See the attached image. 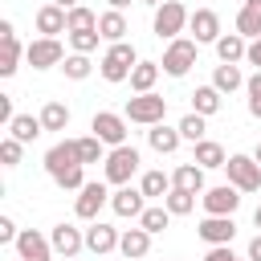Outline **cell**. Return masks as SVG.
Here are the masks:
<instances>
[{
  "instance_id": "6da1fadb",
  "label": "cell",
  "mask_w": 261,
  "mask_h": 261,
  "mask_svg": "<svg viewBox=\"0 0 261 261\" xmlns=\"http://www.w3.org/2000/svg\"><path fill=\"white\" fill-rule=\"evenodd\" d=\"M45 171H49V179H53L61 192H82V188H86V163H82L73 139L53 143V147L45 151Z\"/></svg>"
},
{
  "instance_id": "7a4b0ae2",
  "label": "cell",
  "mask_w": 261,
  "mask_h": 261,
  "mask_svg": "<svg viewBox=\"0 0 261 261\" xmlns=\"http://www.w3.org/2000/svg\"><path fill=\"white\" fill-rule=\"evenodd\" d=\"M143 57L135 53V45L130 41H118V45H106V53H102V61H98V73L110 82V86H118V82H130V69L139 65Z\"/></svg>"
},
{
  "instance_id": "3957f363",
  "label": "cell",
  "mask_w": 261,
  "mask_h": 261,
  "mask_svg": "<svg viewBox=\"0 0 261 261\" xmlns=\"http://www.w3.org/2000/svg\"><path fill=\"white\" fill-rule=\"evenodd\" d=\"M188 20H192V12H188L179 0H163V4L155 8V16H151V29H155L159 41H175V37L188 29Z\"/></svg>"
},
{
  "instance_id": "277c9868",
  "label": "cell",
  "mask_w": 261,
  "mask_h": 261,
  "mask_svg": "<svg viewBox=\"0 0 261 261\" xmlns=\"http://www.w3.org/2000/svg\"><path fill=\"white\" fill-rule=\"evenodd\" d=\"M126 122H139V126H159L163 118H167V98H159L155 90L151 94H135V98H126Z\"/></svg>"
},
{
  "instance_id": "5b68a950",
  "label": "cell",
  "mask_w": 261,
  "mask_h": 261,
  "mask_svg": "<svg viewBox=\"0 0 261 261\" xmlns=\"http://www.w3.org/2000/svg\"><path fill=\"white\" fill-rule=\"evenodd\" d=\"M196 49H200V45H196L192 37H175V41H167L159 69H163L167 77H184V73L196 65Z\"/></svg>"
},
{
  "instance_id": "8992f818",
  "label": "cell",
  "mask_w": 261,
  "mask_h": 261,
  "mask_svg": "<svg viewBox=\"0 0 261 261\" xmlns=\"http://www.w3.org/2000/svg\"><path fill=\"white\" fill-rule=\"evenodd\" d=\"M224 175H228V184H232L241 196H245V192H261V163H257L253 155H228Z\"/></svg>"
},
{
  "instance_id": "52a82bcc",
  "label": "cell",
  "mask_w": 261,
  "mask_h": 261,
  "mask_svg": "<svg viewBox=\"0 0 261 261\" xmlns=\"http://www.w3.org/2000/svg\"><path fill=\"white\" fill-rule=\"evenodd\" d=\"M135 171H139V151H135L130 143H126V147H114V151L106 155V167H102L106 184H114V188H126Z\"/></svg>"
},
{
  "instance_id": "ba28073f",
  "label": "cell",
  "mask_w": 261,
  "mask_h": 261,
  "mask_svg": "<svg viewBox=\"0 0 261 261\" xmlns=\"http://www.w3.org/2000/svg\"><path fill=\"white\" fill-rule=\"evenodd\" d=\"M90 135H98L110 151L114 147H126V114H114V110H98L90 118Z\"/></svg>"
},
{
  "instance_id": "9c48e42d",
  "label": "cell",
  "mask_w": 261,
  "mask_h": 261,
  "mask_svg": "<svg viewBox=\"0 0 261 261\" xmlns=\"http://www.w3.org/2000/svg\"><path fill=\"white\" fill-rule=\"evenodd\" d=\"M24 61H29L33 69H53V65L65 61V49H61L57 37H37V41H29V49H24Z\"/></svg>"
},
{
  "instance_id": "30bf717a",
  "label": "cell",
  "mask_w": 261,
  "mask_h": 261,
  "mask_svg": "<svg viewBox=\"0 0 261 261\" xmlns=\"http://www.w3.org/2000/svg\"><path fill=\"white\" fill-rule=\"evenodd\" d=\"M102 204H110V192H106V184L102 179H90L82 192H77V200H73V212H77V220H98V212H102Z\"/></svg>"
},
{
  "instance_id": "8fae6325",
  "label": "cell",
  "mask_w": 261,
  "mask_h": 261,
  "mask_svg": "<svg viewBox=\"0 0 261 261\" xmlns=\"http://www.w3.org/2000/svg\"><path fill=\"white\" fill-rule=\"evenodd\" d=\"M200 204H204V216H232L241 208V192L232 184H216L200 196Z\"/></svg>"
},
{
  "instance_id": "7c38bea8",
  "label": "cell",
  "mask_w": 261,
  "mask_h": 261,
  "mask_svg": "<svg viewBox=\"0 0 261 261\" xmlns=\"http://www.w3.org/2000/svg\"><path fill=\"white\" fill-rule=\"evenodd\" d=\"M49 245H53V253L61 257V261H73L82 249H86V228H73V224H53V232H49Z\"/></svg>"
},
{
  "instance_id": "4fadbf2b",
  "label": "cell",
  "mask_w": 261,
  "mask_h": 261,
  "mask_svg": "<svg viewBox=\"0 0 261 261\" xmlns=\"http://www.w3.org/2000/svg\"><path fill=\"white\" fill-rule=\"evenodd\" d=\"M0 45H4V53H0V77H12V73L20 69L24 49H29V45H20V41H16L12 20H0Z\"/></svg>"
},
{
  "instance_id": "5bb4252c",
  "label": "cell",
  "mask_w": 261,
  "mask_h": 261,
  "mask_svg": "<svg viewBox=\"0 0 261 261\" xmlns=\"http://www.w3.org/2000/svg\"><path fill=\"white\" fill-rule=\"evenodd\" d=\"M196 237L212 249V245H232V237H237V220L232 216H204L200 224H196Z\"/></svg>"
},
{
  "instance_id": "9a60e30c",
  "label": "cell",
  "mask_w": 261,
  "mask_h": 261,
  "mask_svg": "<svg viewBox=\"0 0 261 261\" xmlns=\"http://www.w3.org/2000/svg\"><path fill=\"white\" fill-rule=\"evenodd\" d=\"M188 33H192L196 45H216L220 41V16H216V8H196L192 20H188Z\"/></svg>"
},
{
  "instance_id": "2e32d148",
  "label": "cell",
  "mask_w": 261,
  "mask_h": 261,
  "mask_svg": "<svg viewBox=\"0 0 261 261\" xmlns=\"http://www.w3.org/2000/svg\"><path fill=\"white\" fill-rule=\"evenodd\" d=\"M110 208H114V216H122V220H139V216L147 212V196L126 184V188L110 192Z\"/></svg>"
},
{
  "instance_id": "e0dca14e",
  "label": "cell",
  "mask_w": 261,
  "mask_h": 261,
  "mask_svg": "<svg viewBox=\"0 0 261 261\" xmlns=\"http://www.w3.org/2000/svg\"><path fill=\"white\" fill-rule=\"evenodd\" d=\"M16 253H20V261H53V245H49V237H41L37 228H20Z\"/></svg>"
},
{
  "instance_id": "ac0fdd59",
  "label": "cell",
  "mask_w": 261,
  "mask_h": 261,
  "mask_svg": "<svg viewBox=\"0 0 261 261\" xmlns=\"http://www.w3.org/2000/svg\"><path fill=\"white\" fill-rule=\"evenodd\" d=\"M118 241H122V232H118V228H110V224H102V220H94V224L86 228V249H90V253H98V257L114 253V249H118Z\"/></svg>"
},
{
  "instance_id": "d6986e66",
  "label": "cell",
  "mask_w": 261,
  "mask_h": 261,
  "mask_svg": "<svg viewBox=\"0 0 261 261\" xmlns=\"http://www.w3.org/2000/svg\"><path fill=\"white\" fill-rule=\"evenodd\" d=\"M37 33L41 37H57V33H69V12L65 8H57V4H45V8H37Z\"/></svg>"
},
{
  "instance_id": "ffe728a7",
  "label": "cell",
  "mask_w": 261,
  "mask_h": 261,
  "mask_svg": "<svg viewBox=\"0 0 261 261\" xmlns=\"http://www.w3.org/2000/svg\"><path fill=\"white\" fill-rule=\"evenodd\" d=\"M147 143H151V151H159V155H175L179 143H184V135H179V126L159 122V126H147Z\"/></svg>"
},
{
  "instance_id": "44dd1931",
  "label": "cell",
  "mask_w": 261,
  "mask_h": 261,
  "mask_svg": "<svg viewBox=\"0 0 261 261\" xmlns=\"http://www.w3.org/2000/svg\"><path fill=\"white\" fill-rule=\"evenodd\" d=\"M245 53H249V41H245L241 33H220V41H216V57H220V65H241Z\"/></svg>"
},
{
  "instance_id": "7402d4cb",
  "label": "cell",
  "mask_w": 261,
  "mask_h": 261,
  "mask_svg": "<svg viewBox=\"0 0 261 261\" xmlns=\"http://www.w3.org/2000/svg\"><path fill=\"white\" fill-rule=\"evenodd\" d=\"M118 253L126 261H139L151 253V232L147 228H122V241H118Z\"/></svg>"
},
{
  "instance_id": "603a6c76",
  "label": "cell",
  "mask_w": 261,
  "mask_h": 261,
  "mask_svg": "<svg viewBox=\"0 0 261 261\" xmlns=\"http://www.w3.org/2000/svg\"><path fill=\"white\" fill-rule=\"evenodd\" d=\"M98 33H102V41H106V45H118V41H126L130 24H126V16H122V12L106 8V12L98 16Z\"/></svg>"
},
{
  "instance_id": "cb8c5ba5",
  "label": "cell",
  "mask_w": 261,
  "mask_h": 261,
  "mask_svg": "<svg viewBox=\"0 0 261 261\" xmlns=\"http://www.w3.org/2000/svg\"><path fill=\"white\" fill-rule=\"evenodd\" d=\"M171 188H184V192L204 196V192H208V188H204V167H200V163H179V167L171 171Z\"/></svg>"
},
{
  "instance_id": "d4e9b609",
  "label": "cell",
  "mask_w": 261,
  "mask_h": 261,
  "mask_svg": "<svg viewBox=\"0 0 261 261\" xmlns=\"http://www.w3.org/2000/svg\"><path fill=\"white\" fill-rule=\"evenodd\" d=\"M237 33L245 41H257L261 37V0H245L241 12H237Z\"/></svg>"
},
{
  "instance_id": "484cf974",
  "label": "cell",
  "mask_w": 261,
  "mask_h": 261,
  "mask_svg": "<svg viewBox=\"0 0 261 261\" xmlns=\"http://www.w3.org/2000/svg\"><path fill=\"white\" fill-rule=\"evenodd\" d=\"M192 163H200L204 171H216V167H224V163H228V155H224V147H220L216 139H204V143H196Z\"/></svg>"
},
{
  "instance_id": "4316f807",
  "label": "cell",
  "mask_w": 261,
  "mask_h": 261,
  "mask_svg": "<svg viewBox=\"0 0 261 261\" xmlns=\"http://www.w3.org/2000/svg\"><path fill=\"white\" fill-rule=\"evenodd\" d=\"M220 102H224V94H220V90H216L212 82H208V86H196V90H192V110H196V114H204V118H212V114L220 110Z\"/></svg>"
},
{
  "instance_id": "83f0119b",
  "label": "cell",
  "mask_w": 261,
  "mask_h": 261,
  "mask_svg": "<svg viewBox=\"0 0 261 261\" xmlns=\"http://www.w3.org/2000/svg\"><path fill=\"white\" fill-rule=\"evenodd\" d=\"M159 61H139L135 69H130V90L135 94H151L155 90V82H159Z\"/></svg>"
},
{
  "instance_id": "f1b7e54d",
  "label": "cell",
  "mask_w": 261,
  "mask_h": 261,
  "mask_svg": "<svg viewBox=\"0 0 261 261\" xmlns=\"http://www.w3.org/2000/svg\"><path fill=\"white\" fill-rule=\"evenodd\" d=\"M8 135H12L16 143H24V147H29L33 139H41V135H45V126H41V118H33V114H16V118H12V126H8Z\"/></svg>"
},
{
  "instance_id": "f546056e",
  "label": "cell",
  "mask_w": 261,
  "mask_h": 261,
  "mask_svg": "<svg viewBox=\"0 0 261 261\" xmlns=\"http://www.w3.org/2000/svg\"><path fill=\"white\" fill-rule=\"evenodd\" d=\"M249 77L241 73V65H216L212 69V86L220 90V94H232V90H241Z\"/></svg>"
},
{
  "instance_id": "4dcf8cb0",
  "label": "cell",
  "mask_w": 261,
  "mask_h": 261,
  "mask_svg": "<svg viewBox=\"0 0 261 261\" xmlns=\"http://www.w3.org/2000/svg\"><path fill=\"white\" fill-rule=\"evenodd\" d=\"M37 118H41V126H45V130H65V126H69V106L53 98V102H45V106H41V114H37Z\"/></svg>"
},
{
  "instance_id": "1f68e13d",
  "label": "cell",
  "mask_w": 261,
  "mask_h": 261,
  "mask_svg": "<svg viewBox=\"0 0 261 261\" xmlns=\"http://www.w3.org/2000/svg\"><path fill=\"white\" fill-rule=\"evenodd\" d=\"M139 192H143L147 200H163V196L171 192V175H163V171H143Z\"/></svg>"
},
{
  "instance_id": "d6a6232c",
  "label": "cell",
  "mask_w": 261,
  "mask_h": 261,
  "mask_svg": "<svg viewBox=\"0 0 261 261\" xmlns=\"http://www.w3.org/2000/svg\"><path fill=\"white\" fill-rule=\"evenodd\" d=\"M77 143V155H82V163H106V143L98 139V135H82V139H73Z\"/></svg>"
},
{
  "instance_id": "836d02e7",
  "label": "cell",
  "mask_w": 261,
  "mask_h": 261,
  "mask_svg": "<svg viewBox=\"0 0 261 261\" xmlns=\"http://www.w3.org/2000/svg\"><path fill=\"white\" fill-rule=\"evenodd\" d=\"M163 208H167L171 216H188V212H196V192H184V188H171V192L163 196Z\"/></svg>"
},
{
  "instance_id": "e575fe53",
  "label": "cell",
  "mask_w": 261,
  "mask_h": 261,
  "mask_svg": "<svg viewBox=\"0 0 261 261\" xmlns=\"http://www.w3.org/2000/svg\"><path fill=\"white\" fill-rule=\"evenodd\" d=\"M167 224H171V212H167L163 204H147V212L139 216V228H147L151 237H159V232H163Z\"/></svg>"
},
{
  "instance_id": "d590c367",
  "label": "cell",
  "mask_w": 261,
  "mask_h": 261,
  "mask_svg": "<svg viewBox=\"0 0 261 261\" xmlns=\"http://www.w3.org/2000/svg\"><path fill=\"white\" fill-rule=\"evenodd\" d=\"M61 69H65V77H69V82H86V77L94 73V61H90L86 53H69V57L61 61Z\"/></svg>"
},
{
  "instance_id": "8d00e7d4",
  "label": "cell",
  "mask_w": 261,
  "mask_h": 261,
  "mask_svg": "<svg viewBox=\"0 0 261 261\" xmlns=\"http://www.w3.org/2000/svg\"><path fill=\"white\" fill-rule=\"evenodd\" d=\"M204 130H208V126H204V114H196V110H188V114H184V118H179V135H184V139H188V143H192V147H196V143H204V139H208V135H204Z\"/></svg>"
},
{
  "instance_id": "74e56055",
  "label": "cell",
  "mask_w": 261,
  "mask_h": 261,
  "mask_svg": "<svg viewBox=\"0 0 261 261\" xmlns=\"http://www.w3.org/2000/svg\"><path fill=\"white\" fill-rule=\"evenodd\" d=\"M94 29H98V12L94 8H86V4L69 8V33H94Z\"/></svg>"
},
{
  "instance_id": "f35d334b",
  "label": "cell",
  "mask_w": 261,
  "mask_h": 261,
  "mask_svg": "<svg viewBox=\"0 0 261 261\" xmlns=\"http://www.w3.org/2000/svg\"><path fill=\"white\" fill-rule=\"evenodd\" d=\"M245 94H249V98H245V102H249V114L261 122V69H257V73L245 82Z\"/></svg>"
},
{
  "instance_id": "ab89813d",
  "label": "cell",
  "mask_w": 261,
  "mask_h": 261,
  "mask_svg": "<svg viewBox=\"0 0 261 261\" xmlns=\"http://www.w3.org/2000/svg\"><path fill=\"white\" fill-rule=\"evenodd\" d=\"M98 41H102V33H98V29H94V33H69V45H73V53H86V57L98 49Z\"/></svg>"
},
{
  "instance_id": "60d3db41",
  "label": "cell",
  "mask_w": 261,
  "mask_h": 261,
  "mask_svg": "<svg viewBox=\"0 0 261 261\" xmlns=\"http://www.w3.org/2000/svg\"><path fill=\"white\" fill-rule=\"evenodd\" d=\"M20 155H24V143H16V139L8 135V139L0 143V163H4V167H16V163H20Z\"/></svg>"
},
{
  "instance_id": "b9f144b4",
  "label": "cell",
  "mask_w": 261,
  "mask_h": 261,
  "mask_svg": "<svg viewBox=\"0 0 261 261\" xmlns=\"http://www.w3.org/2000/svg\"><path fill=\"white\" fill-rule=\"evenodd\" d=\"M16 237H20L16 220L12 216H0V245H16Z\"/></svg>"
},
{
  "instance_id": "7bdbcfd3",
  "label": "cell",
  "mask_w": 261,
  "mask_h": 261,
  "mask_svg": "<svg viewBox=\"0 0 261 261\" xmlns=\"http://www.w3.org/2000/svg\"><path fill=\"white\" fill-rule=\"evenodd\" d=\"M204 261H241V257L232 253V245H212V249L204 253Z\"/></svg>"
},
{
  "instance_id": "ee69618b",
  "label": "cell",
  "mask_w": 261,
  "mask_h": 261,
  "mask_svg": "<svg viewBox=\"0 0 261 261\" xmlns=\"http://www.w3.org/2000/svg\"><path fill=\"white\" fill-rule=\"evenodd\" d=\"M245 61L261 69V37H257V41H249V53H245Z\"/></svg>"
},
{
  "instance_id": "f6af8a7d",
  "label": "cell",
  "mask_w": 261,
  "mask_h": 261,
  "mask_svg": "<svg viewBox=\"0 0 261 261\" xmlns=\"http://www.w3.org/2000/svg\"><path fill=\"white\" fill-rule=\"evenodd\" d=\"M245 257H249V261H261V232L249 241V253H245Z\"/></svg>"
},
{
  "instance_id": "bcb514c9",
  "label": "cell",
  "mask_w": 261,
  "mask_h": 261,
  "mask_svg": "<svg viewBox=\"0 0 261 261\" xmlns=\"http://www.w3.org/2000/svg\"><path fill=\"white\" fill-rule=\"evenodd\" d=\"M53 4H57V8H65V12H69V8H77V4H82V0H53Z\"/></svg>"
},
{
  "instance_id": "7dc6e473",
  "label": "cell",
  "mask_w": 261,
  "mask_h": 261,
  "mask_svg": "<svg viewBox=\"0 0 261 261\" xmlns=\"http://www.w3.org/2000/svg\"><path fill=\"white\" fill-rule=\"evenodd\" d=\"M106 4H110V8H114V12H122V8H126V4H130V0H106Z\"/></svg>"
},
{
  "instance_id": "c3c4849f",
  "label": "cell",
  "mask_w": 261,
  "mask_h": 261,
  "mask_svg": "<svg viewBox=\"0 0 261 261\" xmlns=\"http://www.w3.org/2000/svg\"><path fill=\"white\" fill-rule=\"evenodd\" d=\"M253 224H257V232H261V204L253 208Z\"/></svg>"
},
{
  "instance_id": "681fc988",
  "label": "cell",
  "mask_w": 261,
  "mask_h": 261,
  "mask_svg": "<svg viewBox=\"0 0 261 261\" xmlns=\"http://www.w3.org/2000/svg\"><path fill=\"white\" fill-rule=\"evenodd\" d=\"M139 4H147V8H159V4H163V0H139Z\"/></svg>"
},
{
  "instance_id": "f907efd6",
  "label": "cell",
  "mask_w": 261,
  "mask_h": 261,
  "mask_svg": "<svg viewBox=\"0 0 261 261\" xmlns=\"http://www.w3.org/2000/svg\"><path fill=\"white\" fill-rule=\"evenodd\" d=\"M253 159H257V163H261V143H257V151H253Z\"/></svg>"
},
{
  "instance_id": "816d5d0a",
  "label": "cell",
  "mask_w": 261,
  "mask_h": 261,
  "mask_svg": "<svg viewBox=\"0 0 261 261\" xmlns=\"http://www.w3.org/2000/svg\"><path fill=\"white\" fill-rule=\"evenodd\" d=\"M245 261H249V257H245Z\"/></svg>"
}]
</instances>
